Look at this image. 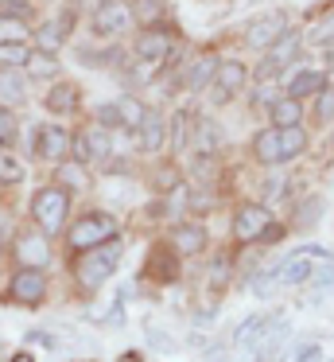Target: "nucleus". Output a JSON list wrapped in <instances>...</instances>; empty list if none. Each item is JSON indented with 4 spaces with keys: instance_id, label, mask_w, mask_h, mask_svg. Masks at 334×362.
<instances>
[{
    "instance_id": "11",
    "label": "nucleus",
    "mask_w": 334,
    "mask_h": 362,
    "mask_svg": "<svg viewBox=\"0 0 334 362\" xmlns=\"http://www.w3.org/2000/svg\"><path fill=\"white\" fill-rule=\"evenodd\" d=\"M245 86V66L241 63H217V82H214V94H210V102L214 105H222V102H229L237 90Z\"/></svg>"
},
{
    "instance_id": "15",
    "label": "nucleus",
    "mask_w": 334,
    "mask_h": 362,
    "mask_svg": "<svg viewBox=\"0 0 334 362\" xmlns=\"http://www.w3.org/2000/svg\"><path fill=\"white\" fill-rule=\"evenodd\" d=\"M140 148L144 152H155L163 144V117L155 110H144V117H140Z\"/></svg>"
},
{
    "instance_id": "27",
    "label": "nucleus",
    "mask_w": 334,
    "mask_h": 362,
    "mask_svg": "<svg viewBox=\"0 0 334 362\" xmlns=\"http://www.w3.org/2000/svg\"><path fill=\"white\" fill-rule=\"evenodd\" d=\"M311 40H315V43H334V4L315 20V28H311Z\"/></svg>"
},
{
    "instance_id": "25",
    "label": "nucleus",
    "mask_w": 334,
    "mask_h": 362,
    "mask_svg": "<svg viewBox=\"0 0 334 362\" xmlns=\"http://www.w3.org/2000/svg\"><path fill=\"white\" fill-rule=\"evenodd\" d=\"M117 113H121V125L136 133L140 117H144V105H136V102H132V98H117Z\"/></svg>"
},
{
    "instance_id": "23",
    "label": "nucleus",
    "mask_w": 334,
    "mask_h": 362,
    "mask_svg": "<svg viewBox=\"0 0 334 362\" xmlns=\"http://www.w3.org/2000/svg\"><path fill=\"white\" fill-rule=\"evenodd\" d=\"M28 74H35V78H51V74H59V59H54L51 51H35V55L28 59Z\"/></svg>"
},
{
    "instance_id": "10",
    "label": "nucleus",
    "mask_w": 334,
    "mask_h": 362,
    "mask_svg": "<svg viewBox=\"0 0 334 362\" xmlns=\"http://www.w3.org/2000/svg\"><path fill=\"white\" fill-rule=\"evenodd\" d=\"M70 152V133L62 125H39L35 133V156L39 160H62Z\"/></svg>"
},
{
    "instance_id": "31",
    "label": "nucleus",
    "mask_w": 334,
    "mask_h": 362,
    "mask_svg": "<svg viewBox=\"0 0 334 362\" xmlns=\"http://www.w3.org/2000/svg\"><path fill=\"white\" fill-rule=\"evenodd\" d=\"M311 284H315V288H334V261L330 257L311 269Z\"/></svg>"
},
{
    "instance_id": "37",
    "label": "nucleus",
    "mask_w": 334,
    "mask_h": 362,
    "mask_svg": "<svg viewBox=\"0 0 334 362\" xmlns=\"http://www.w3.org/2000/svg\"><path fill=\"white\" fill-rule=\"evenodd\" d=\"M70 148H74L78 164H82V160H90V144H85V136H70Z\"/></svg>"
},
{
    "instance_id": "36",
    "label": "nucleus",
    "mask_w": 334,
    "mask_h": 362,
    "mask_svg": "<svg viewBox=\"0 0 334 362\" xmlns=\"http://www.w3.org/2000/svg\"><path fill=\"white\" fill-rule=\"evenodd\" d=\"M82 59H85V66H105L117 59V51H82Z\"/></svg>"
},
{
    "instance_id": "32",
    "label": "nucleus",
    "mask_w": 334,
    "mask_h": 362,
    "mask_svg": "<svg viewBox=\"0 0 334 362\" xmlns=\"http://www.w3.org/2000/svg\"><path fill=\"white\" fill-rule=\"evenodd\" d=\"M16 133H20V129H16L12 110H4V105H0V148H4V144H16Z\"/></svg>"
},
{
    "instance_id": "19",
    "label": "nucleus",
    "mask_w": 334,
    "mask_h": 362,
    "mask_svg": "<svg viewBox=\"0 0 334 362\" xmlns=\"http://www.w3.org/2000/svg\"><path fill=\"white\" fill-rule=\"evenodd\" d=\"M272 110V121H276V125H299V117H303V110H299V98H276V102L268 105Z\"/></svg>"
},
{
    "instance_id": "17",
    "label": "nucleus",
    "mask_w": 334,
    "mask_h": 362,
    "mask_svg": "<svg viewBox=\"0 0 334 362\" xmlns=\"http://www.w3.org/2000/svg\"><path fill=\"white\" fill-rule=\"evenodd\" d=\"M217 144H222V125L217 121H198L194 125V148H198V156H214Z\"/></svg>"
},
{
    "instance_id": "7",
    "label": "nucleus",
    "mask_w": 334,
    "mask_h": 362,
    "mask_svg": "<svg viewBox=\"0 0 334 362\" xmlns=\"http://www.w3.org/2000/svg\"><path fill=\"white\" fill-rule=\"evenodd\" d=\"M284 32H287V16H284V12H264V16H256L253 24H249V43L268 51Z\"/></svg>"
},
{
    "instance_id": "5",
    "label": "nucleus",
    "mask_w": 334,
    "mask_h": 362,
    "mask_svg": "<svg viewBox=\"0 0 334 362\" xmlns=\"http://www.w3.org/2000/svg\"><path fill=\"white\" fill-rule=\"evenodd\" d=\"M132 28V8L129 0H101L93 12V32L97 35H124Z\"/></svg>"
},
{
    "instance_id": "4",
    "label": "nucleus",
    "mask_w": 334,
    "mask_h": 362,
    "mask_svg": "<svg viewBox=\"0 0 334 362\" xmlns=\"http://www.w3.org/2000/svg\"><path fill=\"white\" fill-rule=\"evenodd\" d=\"M117 234V222L109 218V214H85V218H78L74 222V230L66 234V242H70V250H93V245H101V242H109V238Z\"/></svg>"
},
{
    "instance_id": "40",
    "label": "nucleus",
    "mask_w": 334,
    "mask_h": 362,
    "mask_svg": "<svg viewBox=\"0 0 334 362\" xmlns=\"http://www.w3.org/2000/svg\"><path fill=\"white\" fill-rule=\"evenodd\" d=\"M12 362H35V358H31V354H16Z\"/></svg>"
},
{
    "instance_id": "21",
    "label": "nucleus",
    "mask_w": 334,
    "mask_h": 362,
    "mask_svg": "<svg viewBox=\"0 0 334 362\" xmlns=\"http://www.w3.org/2000/svg\"><path fill=\"white\" fill-rule=\"evenodd\" d=\"M74 105H78V86H70V82H62L47 94V110L51 113H70Z\"/></svg>"
},
{
    "instance_id": "20",
    "label": "nucleus",
    "mask_w": 334,
    "mask_h": 362,
    "mask_svg": "<svg viewBox=\"0 0 334 362\" xmlns=\"http://www.w3.org/2000/svg\"><path fill=\"white\" fill-rule=\"evenodd\" d=\"M70 12L66 16H59V20H51V24H43V32H39V51H54L62 40H66V28H70Z\"/></svg>"
},
{
    "instance_id": "16",
    "label": "nucleus",
    "mask_w": 334,
    "mask_h": 362,
    "mask_svg": "<svg viewBox=\"0 0 334 362\" xmlns=\"http://www.w3.org/2000/svg\"><path fill=\"white\" fill-rule=\"evenodd\" d=\"M210 74H217V55L214 51H202L191 63V71H186V90H202L210 82Z\"/></svg>"
},
{
    "instance_id": "34",
    "label": "nucleus",
    "mask_w": 334,
    "mask_h": 362,
    "mask_svg": "<svg viewBox=\"0 0 334 362\" xmlns=\"http://www.w3.org/2000/svg\"><path fill=\"white\" fill-rule=\"evenodd\" d=\"M16 40H23V20L0 16V43H16Z\"/></svg>"
},
{
    "instance_id": "14",
    "label": "nucleus",
    "mask_w": 334,
    "mask_h": 362,
    "mask_svg": "<svg viewBox=\"0 0 334 362\" xmlns=\"http://www.w3.org/2000/svg\"><path fill=\"white\" fill-rule=\"evenodd\" d=\"M23 98H28V78H23L16 66H4V71H0V102L20 105Z\"/></svg>"
},
{
    "instance_id": "22",
    "label": "nucleus",
    "mask_w": 334,
    "mask_h": 362,
    "mask_svg": "<svg viewBox=\"0 0 334 362\" xmlns=\"http://www.w3.org/2000/svg\"><path fill=\"white\" fill-rule=\"evenodd\" d=\"M323 86H326V78H323L318 71H299V74L292 78V86H287V94H292V98H303V94H318Z\"/></svg>"
},
{
    "instance_id": "2",
    "label": "nucleus",
    "mask_w": 334,
    "mask_h": 362,
    "mask_svg": "<svg viewBox=\"0 0 334 362\" xmlns=\"http://www.w3.org/2000/svg\"><path fill=\"white\" fill-rule=\"evenodd\" d=\"M117 261H121V242H113V238L101 242V245H93V250H82L74 257L78 284H82V288H97V284L117 269Z\"/></svg>"
},
{
    "instance_id": "12",
    "label": "nucleus",
    "mask_w": 334,
    "mask_h": 362,
    "mask_svg": "<svg viewBox=\"0 0 334 362\" xmlns=\"http://www.w3.org/2000/svg\"><path fill=\"white\" fill-rule=\"evenodd\" d=\"M295 51H299V35L295 32H284L276 43L268 47V59H264V78H272V74H280L287 66V59H295Z\"/></svg>"
},
{
    "instance_id": "35",
    "label": "nucleus",
    "mask_w": 334,
    "mask_h": 362,
    "mask_svg": "<svg viewBox=\"0 0 334 362\" xmlns=\"http://www.w3.org/2000/svg\"><path fill=\"white\" fill-rule=\"evenodd\" d=\"M0 180H4V183H16V180H23V168L16 164L12 156H0Z\"/></svg>"
},
{
    "instance_id": "26",
    "label": "nucleus",
    "mask_w": 334,
    "mask_h": 362,
    "mask_svg": "<svg viewBox=\"0 0 334 362\" xmlns=\"http://www.w3.org/2000/svg\"><path fill=\"white\" fill-rule=\"evenodd\" d=\"M85 136V144H90V156H101V160H105L109 156V152H113V141H109V133H105V129H90V133H82Z\"/></svg>"
},
{
    "instance_id": "1",
    "label": "nucleus",
    "mask_w": 334,
    "mask_h": 362,
    "mask_svg": "<svg viewBox=\"0 0 334 362\" xmlns=\"http://www.w3.org/2000/svg\"><path fill=\"white\" fill-rule=\"evenodd\" d=\"M307 148V133L299 125H276V129H264L256 133L253 152L261 164H284V160H295L299 152Z\"/></svg>"
},
{
    "instance_id": "39",
    "label": "nucleus",
    "mask_w": 334,
    "mask_h": 362,
    "mask_svg": "<svg viewBox=\"0 0 334 362\" xmlns=\"http://www.w3.org/2000/svg\"><path fill=\"white\" fill-rule=\"evenodd\" d=\"M326 66H334V47H326Z\"/></svg>"
},
{
    "instance_id": "38",
    "label": "nucleus",
    "mask_w": 334,
    "mask_h": 362,
    "mask_svg": "<svg viewBox=\"0 0 334 362\" xmlns=\"http://www.w3.org/2000/svg\"><path fill=\"white\" fill-rule=\"evenodd\" d=\"M323 358V351H318V346H307V351L299 354V362H318Z\"/></svg>"
},
{
    "instance_id": "3",
    "label": "nucleus",
    "mask_w": 334,
    "mask_h": 362,
    "mask_svg": "<svg viewBox=\"0 0 334 362\" xmlns=\"http://www.w3.org/2000/svg\"><path fill=\"white\" fill-rule=\"evenodd\" d=\"M66 211H70V199H66V191H59V187H43L31 199V218L39 222L43 234H59L62 222H66Z\"/></svg>"
},
{
    "instance_id": "30",
    "label": "nucleus",
    "mask_w": 334,
    "mask_h": 362,
    "mask_svg": "<svg viewBox=\"0 0 334 362\" xmlns=\"http://www.w3.org/2000/svg\"><path fill=\"white\" fill-rule=\"evenodd\" d=\"M186 125H191V113H175V121H171V148L175 152L186 148Z\"/></svg>"
},
{
    "instance_id": "9",
    "label": "nucleus",
    "mask_w": 334,
    "mask_h": 362,
    "mask_svg": "<svg viewBox=\"0 0 334 362\" xmlns=\"http://www.w3.org/2000/svg\"><path fill=\"white\" fill-rule=\"evenodd\" d=\"M264 230H268V211H264L261 203H249L237 211V218H233V238L237 242H253V238H261Z\"/></svg>"
},
{
    "instance_id": "33",
    "label": "nucleus",
    "mask_w": 334,
    "mask_h": 362,
    "mask_svg": "<svg viewBox=\"0 0 334 362\" xmlns=\"http://www.w3.org/2000/svg\"><path fill=\"white\" fill-rule=\"evenodd\" d=\"M0 16H8V20H28L31 8H28V0H0Z\"/></svg>"
},
{
    "instance_id": "6",
    "label": "nucleus",
    "mask_w": 334,
    "mask_h": 362,
    "mask_svg": "<svg viewBox=\"0 0 334 362\" xmlns=\"http://www.w3.org/2000/svg\"><path fill=\"white\" fill-rule=\"evenodd\" d=\"M171 43H175V40H171L167 28H148V32L136 40V59H140V63H148V66H160V63H167Z\"/></svg>"
},
{
    "instance_id": "29",
    "label": "nucleus",
    "mask_w": 334,
    "mask_h": 362,
    "mask_svg": "<svg viewBox=\"0 0 334 362\" xmlns=\"http://www.w3.org/2000/svg\"><path fill=\"white\" fill-rule=\"evenodd\" d=\"M315 121H318V125H330V121H334V86H323V90H318Z\"/></svg>"
},
{
    "instance_id": "18",
    "label": "nucleus",
    "mask_w": 334,
    "mask_h": 362,
    "mask_svg": "<svg viewBox=\"0 0 334 362\" xmlns=\"http://www.w3.org/2000/svg\"><path fill=\"white\" fill-rule=\"evenodd\" d=\"M171 245L179 253H198L206 245V234H202V226H175L171 230Z\"/></svg>"
},
{
    "instance_id": "24",
    "label": "nucleus",
    "mask_w": 334,
    "mask_h": 362,
    "mask_svg": "<svg viewBox=\"0 0 334 362\" xmlns=\"http://www.w3.org/2000/svg\"><path fill=\"white\" fill-rule=\"evenodd\" d=\"M59 183H66V187H74V191H85L90 187V172H85L82 164H62L59 168Z\"/></svg>"
},
{
    "instance_id": "13",
    "label": "nucleus",
    "mask_w": 334,
    "mask_h": 362,
    "mask_svg": "<svg viewBox=\"0 0 334 362\" xmlns=\"http://www.w3.org/2000/svg\"><path fill=\"white\" fill-rule=\"evenodd\" d=\"M16 257H20V265H28V269L47 265V238H39V234H23L20 242H16Z\"/></svg>"
},
{
    "instance_id": "8",
    "label": "nucleus",
    "mask_w": 334,
    "mask_h": 362,
    "mask_svg": "<svg viewBox=\"0 0 334 362\" xmlns=\"http://www.w3.org/2000/svg\"><path fill=\"white\" fill-rule=\"evenodd\" d=\"M43 292H47L43 269H28V265H23L20 273H12V300H20V304H39Z\"/></svg>"
},
{
    "instance_id": "28",
    "label": "nucleus",
    "mask_w": 334,
    "mask_h": 362,
    "mask_svg": "<svg viewBox=\"0 0 334 362\" xmlns=\"http://www.w3.org/2000/svg\"><path fill=\"white\" fill-rule=\"evenodd\" d=\"M28 59H31V51L23 47V40L0 43V63H4V66H20V63H28Z\"/></svg>"
}]
</instances>
